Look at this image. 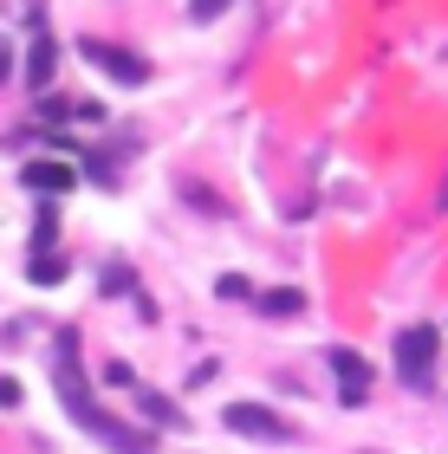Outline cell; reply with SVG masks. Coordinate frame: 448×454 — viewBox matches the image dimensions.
<instances>
[{"label": "cell", "mask_w": 448, "mask_h": 454, "mask_svg": "<svg viewBox=\"0 0 448 454\" xmlns=\"http://www.w3.org/2000/svg\"><path fill=\"white\" fill-rule=\"evenodd\" d=\"M52 383H59V396H66V409H72V422H78V428H91V435H98V442H111L117 454H150V442L137 435V428H124L117 416H105V409L91 403L85 377H78V332H66V338H59V364H52Z\"/></svg>", "instance_id": "cell-1"}, {"label": "cell", "mask_w": 448, "mask_h": 454, "mask_svg": "<svg viewBox=\"0 0 448 454\" xmlns=\"http://www.w3.org/2000/svg\"><path fill=\"white\" fill-rule=\"evenodd\" d=\"M436 350H442L436 325H403V332H397V377L410 389H422V383H429V370H436Z\"/></svg>", "instance_id": "cell-2"}, {"label": "cell", "mask_w": 448, "mask_h": 454, "mask_svg": "<svg viewBox=\"0 0 448 454\" xmlns=\"http://www.w3.org/2000/svg\"><path fill=\"white\" fill-rule=\"evenodd\" d=\"M78 52H85L105 78H117V85H150V59H144V52L105 46V39H78Z\"/></svg>", "instance_id": "cell-3"}, {"label": "cell", "mask_w": 448, "mask_h": 454, "mask_svg": "<svg viewBox=\"0 0 448 454\" xmlns=\"http://www.w3.org/2000/svg\"><path fill=\"white\" fill-rule=\"evenodd\" d=\"M221 422L234 428V435H254V442H287L293 428L273 416V409H260V403H228L221 409Z\"/></svg>", "instance_id": "cell-4"}, {"label": "cell", "mask_w": 448, "mask_h": 454, "mask_svg": "<svg viewBox=\"0 0 448 454\" xmlns=\"http://www.w3.org/2000/svg\"><path fill=\"white\" fill-rule=\"evenodd\" d=\"M332 377H338V403H344V409H358L364 396H371V364H364L351 344L332 350Z\"/></svg>", "instance_id": "cell-5"}, {"label": "cell", "mask_w": 448, "mask_h": 454, "mask_svg": "<svg viewBox=\"0 0 448 454\" xmlns=\"http://www.w3.org/2000/svg\"><path fill=\"white\" fill-rule=\"evenodd\" d=\"M20 182H27L33 195H66L72 182H78V169H72V162H46V156H39V162L20 169Z\"/></svg>", "instance_id": "cell-6"}, {"label": "cell", "mask_w": 448, "mask_h": 454, "mask_svg": "<svg viewBox=\"0 0 448 454\" xmlns=\"http://www.w3.org/2000/svg\"><path fill=\"white\" fill-rule=\"evenodd\" d=\"M254 305H260L267 318H293L299 305H305V293H299V286H273V293H254Z\"/></svg>", "instance_id": "cell-7"}, {"label": "cell", "mask_w": 448, "mask_h": 454, "mask_svg": "<svg viewBox=\"0 0 448 454\" xmlns=\"http://www.w3.org/2000/svg\"><path fill=\"white\" fill-rule=\"evenodd\" d=\"M27 279H33V286H59V279H66V254H33Z\"/></svg>", "instance_id": "cell-8"}, {"label": "cell", "mask_w": 448, "mask_h": 454, "mask_svg": "<svg viewBox=\"0 0 448 454\" xmlns=\"http://www.w3.org/2000/svg\"><path fill=\"white\" fill-rule=\"evenodd\" d=\"M52 78V39H33V59H27V85L39 91Z\"/></svg>", "instance_id": "cell-9"}, {"label": "cell", "mask_w": 448, "mask_h": 454, "mask_svg": "<svg viewBox=\"0 0 448 454\" xmlns=\"http://www.w3.org/2000/svg\"><path fill=\"white\" fill-rule=\"evenodd\" d=\"M144 409H150L156 422H169V428H182V422H189V416H182V409H169V403H156V396H144Z\"/></svg>", "instance_id": "cell-10"}, {"label": "cell", "mask_w": 448, "mask_h": 454, "mask_svg": "<svg viewBox=\"0 0 448 454\" xmlns=\"http://www.w3.org/2000/svg\"><path fill=\"white\" fill-rule=\"evenodd\" d=\"M215 293H221V299H248V279H240V273H221Z\"/></svg>", "instance_id": "cell-11"}, {"label": "cell", "mask_w": 448, "mask_h": 454, "mask_svg": "<svg viewBox=\"0 0 448 454\" xmlns=\"http://www.w3.org/2000/svg\"><path fill=\"white\" fill-rule=\"evenodd\" d=\"M0 409H20V383L13 377H0Z\"/></svg>", "instance_id": "cell-12"}, {"label": "cell", "mask_w": 448, "mask_h": 454, "mask_svg": "<svg viewBox=\"0 0 448 454\" xmlns=\"http://www.w3.org/2000/svg\"><path fill=\"white\" fill-rule=\"evenodd\" d=\"M189 7H195V20H215L221 7H228V0H189Z\"/></svg>", "instance_id": "cell-13"}, {"label": "cell", "mask_w": 448, "mask_h": 454, "mask_svg": "<svg viewBox=\"0 0 448 454\" xmlns=\"http://www.w3.org/2000/svg\"><path fill=\"white\" fill-rule=\"evenodd\" d=\"M442 208H448V189H442Z\"/></svg>", "instance_id": "cell-14"}]
</instances>
